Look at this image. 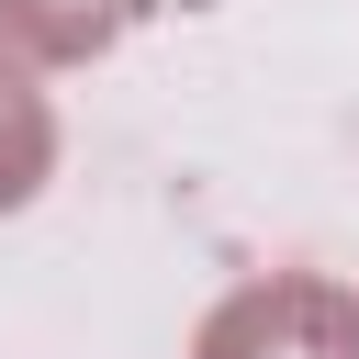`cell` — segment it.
Here are the masks:
<instances>
[{"label": "cell", "instance_id": "obj_2", "mask_svg": "<svg viewBox=\"0 0 359 359\" xmlns=\"http://www.w3.org/2000/svg\"><path fill=\"white\" fill-rule=\"evenodd\" d=\"M45 180V101L22 90V67H0V213Z\"/></svg>", "mask_w": 359, "mask_h": 359}, {"label": "cell", "instance_id": "obj_1", "mask_svg": "<svg viewBox=\"0 0 359 359\" xmlns=\"http://www.w3.org/2000/svg\"><path fill=\"white\" fill-rule=\"evenodd\" d=\"M202 359H359V303L325 280H269L236 292L202 325Z\"/></svg>", "mask_w": 359, "mask_h": 359}]
</instances>
